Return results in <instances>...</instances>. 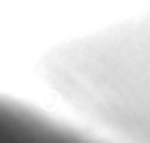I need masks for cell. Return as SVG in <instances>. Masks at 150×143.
Instances as JSON below:
<instances>
[{
  "label": "cell",
  "mask_w": 150,
  "mask_h": 143,
  "mask_svg": "<svg viewBox=\"0 0 150 143\" xmlns=\"http://www.w3.org/2000/svg\"><path fill=\"white\" fill-rule=\"evenodd\" d=\"M0 143H105V141L0 96Z\"/></svg>",
  "instance_id": "1"
}]
</instances>
